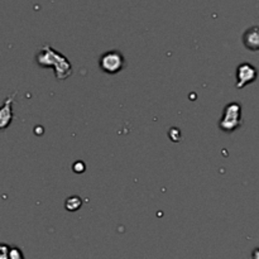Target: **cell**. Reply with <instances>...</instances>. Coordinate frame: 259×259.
<instances>
[{
	"mask_svg": "<svg viewBox=\"0 0 259 259\" xmlns=\"http://www.w3.org/2000/svg\"><path fill=\"white\" fill-rule=\"evenodd\" d=\"M36 61L41 67H52L58 81L67 80L72 75V65L66 56L56 51L49 44H44L37 53Z\"/></svg>",
	"mask_w": 259,
	"mask_h": 259,
	"instance_id": "cell-1",
	"label": "cell"
},
{
	"mask_svg": "<svg viewBox=\"0 0 259 259\" xmlns=\"http://www.w3.org/2000/svg\"><path fill=\"white\" fill-rule=\"evenodd\" d=\"M243 123L242 120V107L238 103H229L224 108L219 127L225 133H233Z\"/></svg>",
	"mask_w": 259,
	"mask_h": 259,
	"instance_id": "cell-2",
	"label": "cell"
},
{
	"mask_svg": "<svg viewBox=\"0 0 259 259\" xmlns=\"http://www.w3.org/2000/svg\"><path fill=\"white\" fill-rule=\"evenodd\" d=\"M124 63H126L124 56L117 49L105 52L100 56V60H99L101 71L109 75H115L122 71L124 68Z\"/></svg>",
	"mask_w": 259,
	"mask_h": 259,
	"instance_id": "cell-3",
	"label": "cell"
},
{
	"mask_svg": "<svg viewBox=\"0 0 259 259\" xmlns=\"http://www.w3.org/2000/svg\"><path fill=\"white\" fill-rule=\"evenodd\" d=\"M258 76V71L251 63H240L237 67V89H243L253 84Z\"/></svg>",
	"mask_w": 259,
	"mask_h": 259,
	"instance_id": "cell-4",
	"label": "cell"
},
{
	"mask_svg": "<svg viewBox=\"0 0 259 259\" xmlns=\"http://www.w3.org/2000/svg\"><path fill=\"white\" fill-rule=\"evenodd\" d=\"M15 95L16 93H13L10 96H8L4 101L1 109H0V128L3 130L10 126L11 120H13V108H11V105H13Z\"/></svg>",
	"mask_w": 259,
	"mask_h": 259,
	"instance_id": "cell-5",
	"label": "cell"
},
{
	"mask_svg": "<svg viewBox=\"0 0 259 259\" xmlns=\"http://www.w3.org/2000/svg\"><path fill=\"white\" fill-rule=\"evenodd\" d=\"M243 43L249 51H259V27H252L246 30Z\"/></svg>",
	"mask_w": 259,
	"mask_h": 259,
	"instance_id": "cell-6",
	"label": "cell"
},
{
	"mask_svg": "<svg viewBox=\"0 0 259 259\" xmlns=\"http://www.w3.org/2000/svg\"><path fill=\"white\" fill-rule=\"evenodd\" d=\"M82 206V199L79 196H71L68 197L65 202V207L67 211H71V213H75Z\"/></svg>",
	"mask_w": 259,
	"mask_h": 259,
	"instance_id": "cell-7",
	"label": "cell"
},
{
	"mask_svg": "<svg viewBox=\"0 0 259 259\" xmlns=\"http://www.w3.org/2000/svg\"><path fill=\"white\" fill-rule=\"evenodd\" d=\"M10 258V247L8 244H1L0 247V259Z\"/></svg>",
	"mask_w": 259,
	"mask_h": 259,
	"instance_id": "cell-8",
	"label": "cell"
},
{
	"mask_svg": "<svg viewBox=\"0 0 259 259\" xmlns=\"http://www.w3.org/2000/svg\"><path fill=\"white\" fill-rule=\"evenodd\" d=\"M9 259H24L22 251L18 247H11L10 248V258Z\"/></svg>",
	"mask_w": 259,
	"mask_h": 259,
	"instance_id": "cell-9",
	"label": "cell"
},
{
	"mask_svg": "<svg viewBox=\"0 0 259 259\" xmlns=\"http://www.w3.org/2000/svg\"><path fill=\"white\" fill-rule=\"evenodd\" d=\"M72 169H74L76 173H82V172H85V169H86V166H85V163L82 161H77L75 162L74 166H72Z\"/></svg>",
	"mask_w": 259,
	"mask_h": 259,
	"instance_id": "cell-10",
	"label": "cell"
},
{
	"mask_svg": "<svg viewBox=\"0 0 259 259\" xmlns=\"http://www.w3.org/2000/svg\"><path fill=\"white\" fill-rule=\"evenodd\" d=\"M252 259H259V248L254 249L253 253H252Z\"/></svg>",
	"mask_w": 259,
	"mask_h": 259,
	"instance_id": "cell-11",
	"label": "cell"
}]
</instances>
